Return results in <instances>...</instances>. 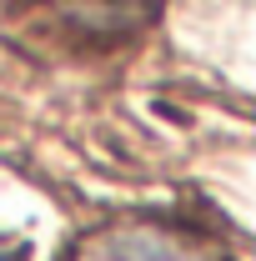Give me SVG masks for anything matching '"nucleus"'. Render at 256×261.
I'll use <instances>...</instances> for the list:
<instances>
[{
    "label": "nucleus",
    "mask_w": 256,
    "mask_h": 261,
    "mask_svg": "<svg viewBox=\"0 0 256 261\" xmlns=\"http://www.w3.org/2000/svg\"><path fill=\"white\" fill-rule=\"evenodd\" d=\"M0 261H15V256H5V251H0Z\"/></svg>",
    "instance_id": "f257e3e1"
}]
</instances>
